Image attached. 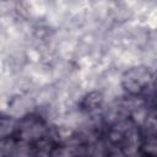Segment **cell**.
I'll use <instances>...</instances> for the list:
<instances>
[{
    "label": "cell",
    "mask_w": 157,
    "mask_h": 157,
    "mask_svg": "<svg viewBox=\"0 0 157 157\" xmlns=\"http://www.w3.org/2000/svg\"><path fill=\"white\" fill-rule=\"evenodd\" d=\"M50 157H75V153L71 150L63 147V148H56L55 151H53Z\"/></svg>",
    "instance_id": "8"
},
{
    "label": "cell",
    "mask_w": 157,
    "mask_h": 157,
    "mask_svg": "<svg viewBox=\"0 0 157 157\" xmlns=\"http://www.w3.org/2000/svg\"><path fill=\"white\" fill-rule=\"evenodd\" d=\"M42 132H43L42 125H39L37 123H31V124L26 125V128H22V139H23V141L37 139L42 135Z\"/></svg>",
    "instance_id": "4"
},
{
    "label": "cell",
    "mask_w": 157,
    "mask_h": 157,
    "mask_svg": "<svg viewBox=\"0 0 157 157\" xmlns=\"http://www.w3.org/2000/svg\"><path fill=\"white\" fill-rule=\"evenodd\" d=\"M142 132L146 140L157 139V118L156 117L146 118V120L142 123Z\"/></svg>",
    "instance_id": "3"
},
{
    "label": "cell",
    "mask_w": 157,
    "mask_h": 157,
    "mask_svg": "<svg viewBox=\"0 0 157 157\" xmlns=\"http://www.w3.org/2000/svg\"><path fill=\"white\" fill-rule=\"evenodd\" d=\"M148 78H150V75L144 69L131 70L129 72V76H126L125 78V85L131 92H137L148 81Z\"/></svg>",
    "instance_id": "2"
},
{
    "label": "cell",
    "mask_w": 157,
    "mask_h": 157,
    "mask_svg": "<svg viewBox=\"0 0 157 157\" xmlns=\"http://www.w3.org/2000/svg\"><path fill=\"white\" fill-rule=\"evenodd\" d=\"M123 155L125 157H139V132L137 130L131 126L123 136Z\"/></svg>",
    "instance_id": "1"
},
{
    "label": "cell",
    "mask_w": 157,
    "mask_h": 157,
    "mask_svg": "<svg viewBox=\"0 0 157 157\" xmlns=\"http://www.w3.org/2000/svg\"><path fill=\"white\" fill-rule=\"evenodd\" d=\"M12 156L13 157H29V146L27 145V142L21 141L18 144H16Z\"/></svg>",
    "instance_id": "5"
},
{
    "label": "cell",
    "mask_w": 157,
    "mask_h": 157,
    "mask_svg": "<svg viewBox=\"0 0 157 157\" xmlns=\"http://www.w3.org/2000/svg\"><path fill=\"white\" fill-rule=\"evenodd\" d=\"M144 151L146 153H148V155L157 156V139L146 140V142L144 145Z\"/></svg>",
    "instance_id": "6"
},
{
    "label": "cell",
    "mask_w": 157,
    "mask_h": 157,
    "mask_svg": "<svg viewBox=\"0 0 157 157\" xmlns=\"http://www.w3.org/2000/svg\"><path fill=\"white\" fill-rule=\"evenodd\" d=\"M91 157H105V147L102 142H97L91 150Z\"/></svg>",
    "instance_id": "7"
},
{
    "label": "cell",
    "mask_w": 157,
    "mask_h": 157,
    "mask_svg": "<svg viewBox=\"0 0 157 157\" xmlns=\"http://www.w3.org/2000/svg\"><path fill=\"white\" fill-rule=\"evenodd\" d=\"M110 157H125L123 153H120V152H115V153H113Z\"/></svg>",
    "instance_id": "9"
}]
</instances>
